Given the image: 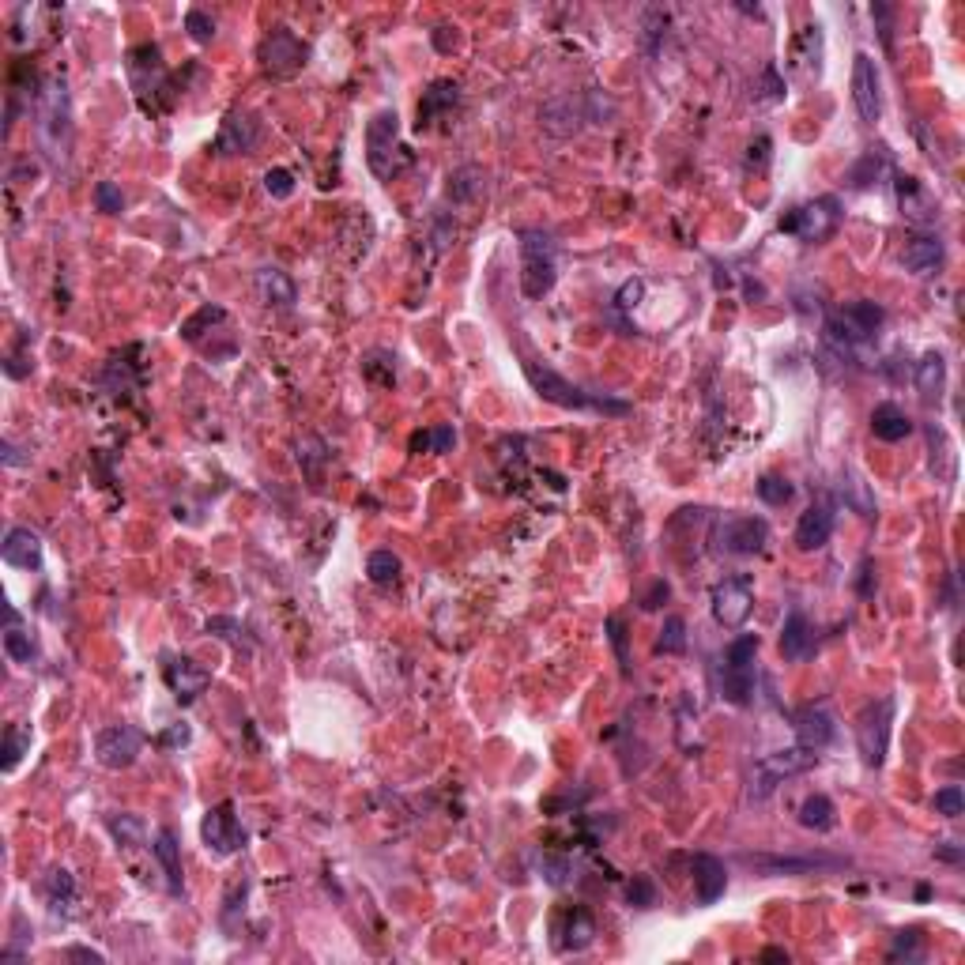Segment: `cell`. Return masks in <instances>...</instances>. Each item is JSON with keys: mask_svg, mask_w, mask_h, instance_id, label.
<instances>
[{"mask_svg": "<svg viewBox=\"0 0 965 965\" xmlns=\"http://www.w3.org/2000/svg\"><path fill=\"white\" fill-rule=\"evenodd\" d=\"M524 374L532 381V389L547 400V404H558L566 411H611V415H626L630 404L626 400H604V396H592L585 389L570 385L562 374H555L551 366H540V362H524Z\"/></svg>", "mask_w": 965, "mask_h": 965, "instance_id": "obj_1", "label": "cell"}, {"mask_svg": "<svg viewBox=\"0 0 965 965\" xmlns=\"http://www.w3.org/2000/svg\"><path fill=\"white\" fill-rule=\"evenodd\" d=\"M366 163L377 178H396L411 163V151L400 144V117L396 110H381L366 125Z\"/></svg>", "mask_w": 965, "mask_h": 965, "instance_id": "obj_2", "label": "cell"}, {"mask_svg": "<svg viewBox=\"0 0 965 965\" xmlns=\"http://www.w3.org/2000/svg\"><path fill=\"white\" fill-rule=\"evenodd\" d=\"M886 321V310L871 298H856V302H845L837 317L826 325V340L830 347H837L841 355H852L856 344H867Z\"/></svg>", "mask_w": 965, "mask_h": 965, "instance_id": "obj_3", "label": "cell"}, {"mask_svg": "<svg viewBox=\"0 0 965 965\" xmlns=\"http://www.w3.org/2000/svg\"><path fill=\"white\" fill-rule=\"evenodd\" d=\"M521 291L528 298H543L558 279L555 238L543 230H521Z\"/></svg>", "mask_w": 965, "mask_h": 965, "instance_id": "obj_4", "label": "cell"}, {"mask_svg": "<svg viewBox=\"0 0 965 965\" xmlns=\"http://www.w3.org/2000/svg\"><path fill=\"white\" fill-rule=\"evenodd\" d=\"M754 656H758V638L743 634L724 649L720 660V694L732 705H751L754 698Z\"/></svg>", "mask_w": 965, "mask_h": 965, "instance_id": "obj_5", "label": "cell"}, {"mask_svg": "<svg viewBox=\"0 0 965 965\" xmlns=\"http://www.w3.org/2000/svg\"><path fill=\"white\" fill-rule=\"evenodd\" d=\"M890 728H894V698L867 702L856 717V747L867 769H879L890 751Z\"/></svg>", "mask_w": 965, "mask_h": 965, "instance_id": "obj_6", "label": "cell"}, {"mask_svg": "<svg viewBox=\"0 0 965 965\" xmlns=\"http://www.w3.org/2000/svg\"><path fill=\"white\" fill-rule=\"evenodd\" d=\"M815 762H818V751H807V747H788V751L762 754V758L754 762V773H751V800H766L773 788L785 785L788 777H796L803 769H811Z\"/></svg>", "mask_w": 965, "mask_h": 965, "instance_id": "obj_7", "label": "cell"}, {"mask_svg": "<svg viewBox=\"0 0 965 965\" xmlns=\"http://www.w3.org/2000/svg\"><path fill=\"white\" fill-rule=\"evenodd\" d=\"M841 223V204L834 197H818L811 204H800L781 219V230L800 238V242H826Z\"/></svg>", "mask_w": 965, "mask_h": 965, "instance_id": "obj_8", "label": "cell"}, {"mask_svg": "<svg viewBox=\"0 0 965 965\" xmlns=\"http://www.w3.org/2000/svg\"><path fill=\"white\" fill-rule=\"evenodd\" d=\"M261 68L268 72V76H276V80H291V76H298L302 68H306V61H310V50H306V42L298 38L295 31H287V27H276V31L264 34L261 42Z\"/></svg>", "mask_w": 965, "mask_h": 965, "instance_id": "obj_9", "label": "cell"}, {"mask_svg": "<svg viewBox=\"0 0 965 965\" xmlns=\"http://www.w3.org/2000/svg\"><path fill=\"white\" fill-rule=\"evenodd\" d=\"M200 837H204V849L215 856H234V852L246 845V830L234 815V803H215L208 807V815L200 822Z\"/></svg>", "mask_w": 965, "mask_h": 965, "instance_id": "obj_10", "label": "cell"}, {"mask_svg": "<svg viewBox=\"0 0 965 965\" xmlns=\"http://www.w3.org/2000/svg\"><path fill=\"white\" fill-rule=\"evenodd\" d=\"M852 102H856L860 121L867 125H875L883 117V76H879V65L871 61V53L852 57Z\"/></svg>", "mask_w": 965, "mask_h": 965, "instance_id": "obj_11", "label": "cell"}, {"mask_svg": "<svg viewBox=\"0 0 965 965\" xmlns=\"http://www.w3.org/2000/svg\"><path fill=\"white\" fill-rule=\"evenodd\" d=\"M769 543V524L762 517H724L717 524V547L724 555H758Z\"/></svg>", "mask_w": 965, "mask_h": 965, "instance_id": "obj_12", "label": "cell"}, {"mask_svg": "<svg viewBox=\"0 0 965 965\" xmlns=\"http://www.w3.org/2000/svg\"><path fill=\"white\" fill-rule=\"evenodd\" d=\"M754 607V589L747 577H728L713 589V619L724 626V630H739L743 622L751 619Z\"/></svg>", "mask_w": 965, "mask_h": 965, "instance_id": "obj_13", "label": "cell"}, {"mask_svg": "<svg viewBox=\"0 0 965 965\" xmlns=\"http://www.w3.org/2000/svg\"><path fill=\"white\" fill-rule=\"evenodd\" d=\"M140 747H144V739L132 724H114V728H102L95 736V758L106 769H129Z\"/></svg>", "mask_w": 965, "mask_h": 965, "instance_id": "obj_14", "label": "cell"}, {"mask_svg": "<svg viewBox=\"0 0 965 965\" xmlns=\"http://www.w3.org/2000/svg\"><path fill=\"white\" fill-rule=\"evenodd\" d=\"M38 129H42V140H46V148H50L53 159H57V155H68V140H72V129H68V95H65V83H53V87H50V102H46V110H42V121H38Z\"/></svg>", "mask_w": 965, "mask_h": 965, "instance_id": "obj_15", "label": "cell"}, {"mask_svg": "<svg viewBox=\"0 0 965 965\" xmlns=\"http://www.w3.org/2000/svg\"><path fill=\"white\" fill-rule=\"evenodd\" d=\"M834 536V506L826 498H818L811 509H803L796 521V547L800 551H822Z\"/></svg>", "mask_w": 965, "mask_h": 965, "instance_id": "obj_16", "label": "cell"}, {"mask_svg": "<svg viewBox=\"0 0 965 965\" xmlns=\"http://www.w3.org/2000/svg\"><path fill=\"white\" fill-rule=\"evenodd\" d=\"M163 675H166V687L174 690V698H178V702H197L200 694L208 690V683H212V671L200 668L197 660H189V656L170 660Z\"/></svg>", "mask_w": 965, "mask_h": 965, "instance_id": "obj_17", "label": "cell"}, {"mask_svg": "<svg viewBox=\"0 0 965 965\" xmlns=\"http://www.w3.org/2000/svg\"><path fill=\"white\" fill-rule=\"evenodd\" d=\"M796 739H800V747H807V751H822V747H830L837 736L834 728V717H830V709H822V705H803L800 713H796Z\"/></svg>", "mask_w": 965, "mask_h": 965, "instance_id": "obj_18", "label": "cell"}, {"mask_svg": "<svg viewBox=\"0 0 965 965\" xmlns=\"http://www.w3.org/2000/svg\"><path fill=\"white\" fill-rule=\"evenodd\" d=\"M690 871H694V894H698V905H713V901L724 898V890H728V867H724V860L709 856V852H698L694 864H690Z\"/></svg>", "mask_w": 965, "mask_h": 965, "instance_id": "obj_19", "label": "cell"}, {"mask_svg": "<svg viewBox=\"0 0 965 965\" xmlns=\"http://www.w3.org/2000/svg\"><path fill=\"white\" fill-rule=\"evenodd\" d=\"M0 555H4L8 566H16V570H27V573L42 570V540L34 536L31 528H8Z\"/></svg>", "mask_w": 965, "mask_h": 965, "instance_id": "obj_20", "label": "cell"}, {"mask_svg": "<svg viewBox=\"0 0 965 965\" xmlns=\"http://www.w3.org/2000/svg\"><path fill=\"white\" fill-rule=\"evenodd\" d=\"M901 264L916 272V276H932L935 268L943 264V242L939 234H913L905 249H901Z\"/></svg>", "mask_w": 965, "mask_h": 965, "instance_id": "obj_21", "label": "cell"}, {"mask_svg": "<svg viewBox=\"0 0 965 965\" xmlns=\"http://www.w3.org/2000/svg\"><path fill=\"white\" fill-rule=\"evenodd\" d=\"M811 649H815V630H811L803 611H792L785 619V630H781V656L788 664H800L811 656Z\"/></svg>", "mask_w": 965, "mask_h": 965, "instance_id": "obj_22", "label": "cell"}, {"mask_svg": "<svg viewBox=\"0 0 965 965\" xmlns=\"http://www.w3.org/2000/svg\"><path fill=\"white\" fill-rule=\"evenodd\" d=\"M257 144V121L253 114H230L223 121V132L215 140V151L219 155H242V151H253Z\"/></svg>", "mask_w": 965, "mask_h": 965, "instance_id": "obj_23", "label": "cell"}, {"mask_svg": "<svg viewBox=\"0 0 965 965\" xmlns=\"http://www.w3.org/2000/svg\"><path fill=\"white\" fill-rule=\"evenodd\" d=\"M257 295H261V302H268V306H279V310H287V306H295V279L287 276L283 268H261L257 272Z\"/></svg>", "mask_w": 965, "mask_h": 965, "instance_id": "obj_24", "label": "cell"}, {"mask_svg": "<svg viewBox=\"0 0 965 965\" xmlns=\"http://www.w3.org/2000/svg\"><path fill=\"white\" fill-rule=\"evenodd\" d=\"M943 385H947V359L939 351H928L924 359L916 362V393L924 404H932L943 396Z\"/></svg>", "mask_w": 965, "mask_h": 965, "instance_id": "obj_25", "label": "cell"}, {"mask_svg": "<svg viewBox=\"0 0 965 965\" xmlns=\"http://www.w3.org/2000/svg\"><path fill=\"white\" fill-rule=\"evenodd\" d=\"M871 434H875L879 442H901V438L913 434V419H909L898 404H879V408L871 411Z\"/></svg>", "mask_w": 965, "mask_h": 965, "instance_id": "obj_26", "label": "cell"}, {"mask_svg": "<svg viewBox=\"0 0 965 965\" xmlns=\"http://www.w3.org/2000/svg\"><path fill=\"white\" fill-rule=\"evenodd\" d=\"M457 102H460V87L453 80L430 83V91H426L423 102H419V132L430 129V121L438 114H445V110H453Z\"/></svg>", "mask_w": 965, "mask_h": 965, "instance_id": "obj_27", "label": "cell"}, {"mask_svg": "<svg viewBox=\"0 0 965 965\" xmlns=\"http://www.w3.org/2000/svg\"><path fill=\"white\" fill-rule=\"evenodd\" d=\"M155 860L163 864L170 894H181V845L170 830H159V834H155Z\"/></svg>", "mask_w": 965, "mask_h": 965, "instance_id": "obj_28", "label": "cell"}, {"mask_svg": "<svg viewBox=\"0 0 965 965\" xmlns=\"http://www.w3.org/2000/svg\"><path fill=\"white\" fill-rule=\"evenodd\" d=\"M837 822V807L830 796H822V792H815V796H807V800L800 803V826L803 830H815V834H826V830H834Z\"/></svg>", "mask_w": 965, "mask_h": 965, "instance_id": "obj_29", "label": "cell"}, {"mask_svg": "<svg viewBox=\"0 0 965 965\" xmlns=\"http://www.w3.org/2000/svg\"><path fill=\"white\" fill-rule=\"evenodd\" d=\"M596 939V920L589 916V909H570L566 913V932H562V950H585Z\"/></svg>", "mask_w": 965, "mask_h": 965, "instance_id": "obj_30", "label": "cell"}, {"mask_svg": "<svg viewBox=\"0 0 965 965\" xmlns=\"http://www.w3.org/2000/svg\"><path fill=\"white\" fill-rule=\"evenodd\" d=\"M747 864L762 867L766 875H792V871H815L822 864H834V860H792V856H747Z\"/></svg>", "mask_w": 965, "mask_h": 965, "instance_id": "obj_31", "label": "cell"}, {"mask_svg": "<svg viewBox=\"0 0 965 965\" xmlns=\"http://www.w3.org/2000/svg\"><path fill=\"white\" fill-rule=\"evenodd\" d=\"M27 751H31V728L27 724H8L4 728V769L12 773Z\"/></svg>", "mask_w": 965, "mask_h": 965, "instance_id": "obj_32", "label": "cell"}, {"mask_svg": "<svg viewBox=\"0 0 965 965\" xmlns=\"http://www.w3.org/2000/svg\"><path fill=\"white\" fill-rule=\"evenodd\" d=\"M106 826H110V834H114L125 849H136V845L144 841V834H148L144 818H136V815H110L106 818Z\"/></svg>", "mask_w": 965, "mask_h": 965, "instance_id": "obj_33", "label": "cell"}, {"mask_svg": "<svg viewBox=\"0 0 965 965\" xmlns=\"http://www.w3.org/2000/svg\"><path fill=\"white\" fill-rule=\"evenodd\" d=\"M4 653L12 656L16 664H31L34 656H38V649H34V638L27 630H19L16 622H8V630H4Z\"/></svg>", "mask_w": 965, "mask_h": 965, "instance_id": "obj_34", "label": "cell"}, {"mask_svg": "<svg viewBox=\"0 0 965 965\" xmlns=\"http://www.w3.org/2000/svg\"><path fill=\"white\" fill-rule=\"evenodd\" d=\"M366 573H370L374 585H393L396 577H400V558H396L393 551H374V555L366 558Z\"/></svg>", "mask_w": 965, "mask_h": 965, "instance_id": "obj_35", "label": "cell"}, {"mask_svg": "<svg viewBox=\"0 0 965 965\" xmlns=\"http://www.w3.org/2000/svg\"><path fill=\"white\" fill-rule=\"evenodd\" d=\"M883 166H886V148H871L860 163L852 166L849 181L856 185V189H864V185H871V181L883 174Z\"/></svg>", "mask_w": 965, "mask_h": 965, "instance_id": "obj_36", "label": "cell"}, {"mask_svg": "<svg viewBox=\"0 0 965 965\" xmlns=\"http://www.w3.org/2000/svg\"><path fill=\"white\" fill-rule=\"evenodd\" d=\"M656 649L668 656L683 653V649H687V622L679 619V615H668V619H664V630H660V641H656Z\"/></svg>", "mask_w": 965, "mask_h": 965, "instance_id": "obj_37", "label": "cell"}, {"mask_svg": "<svg viewBox=\"0 0 965 965\" xmlns=\"http://www.w3.org/2000/svg\"><path fill=\"white\" fill-rule=\"evenodd\" d=\"M792 483L788 479H781V475H762L758 479V498L766 502V506H785V502H792Z\"/></svg>", "mask_w": 965, "mask_h": 965, "instance_id": "obj_38", "label": "cell"}, {"mask_svg": "<svg viewBox=\"0 0 965 965\" xmlns=\"http://www.w3.org/2000/svg\"><path fill=\"white\" fill-rule=\"evenodd\" d=\"M223 317H227V313L219 310V306H200V310L193 313V317H189L185 325H181V336H185L189 344H197V340H200V328H204V325H215V321H223Z\"/></svg>", "mask_w": 965, "mask_h": 965, "instance_id": "obj_39", "label": "cell"}, {"mask_svg": "<svg viewBox=\"0 0 965 965\" xmlns=\"http://www.w3.org/2000/svg\"><path fill=\"white\" fill-rule=\"evenodd\" d=\"M965 811V792L958 785H947L935 792V815L943 818H958Z\"/></svg>", "mask_w": 965, "mask_h": 965, "instance_id": "obj_40", "label": "cell"}, {"mask_svg": "<svg viewBox=\"0 0 965 965\" xmlns=\"http://www.w3.org/2000/svg\"><path fill=\"white\" fill-rule=\"evenodd\" d=\"M626 901L634 905V909H653L656 905V886L649 875H634V883L626 886Z\"/></svg>", "mask_w": 965, "mask_h": 965, "instance_id": "obj_41", "label": "cell"}, {"mask_svg": "<svg viewBox=\"0 0 965 965\" xmlns=\"http://www.w3.org/2000/svg\"><path fill=\"white\" fill-rule=\"evenodd\" d=\"M91 197H95V208L106 215H117L121 208H125V197H121V189H117L114 181H99Z\"/></svg>", "mask_w": 965, "mask_h": 965, "instance_id": "obj_42", "label": "cell"}, {"mask_svg": "<svg viewBox=\"0 0 965 965\" xmlns=\"http://www.w3.org/2000/svg\"><path fill=\"white\" fill-rule=\"evenodd\" d=\"M185 31L193 34V42H200V46H204V42H212V38H215V19L208 16V12L193 8V12L185 16Z\"/></svg>", "mask_w": 965, "mask_h": 965, "instance_id": "obj_43", "label": "cell"}, {"mask_svg": "<svg viewBox=\"0 0 965 965\" xmlns=\"http://www.w3.org/2000/svg\"><path fill=\"white\" fill-rule=\"evenodd\" d=\"M264 189H268L276 200H287L291 193H295V174H291V170H283V166H276V170H268V174H264Z\"/></svg>", "mask_w": 965, "mask_h": 965, "instance_id": "obj_44", "label": "cell"}, {"mask_svg": "<svg viewBox=\"0 0 965 965\" xmlns=\"http://www.w3.org/2000/svg\"><path fill=\"white\" fill-rule=\"evenodd\" d=\"M920 932H901L898 939H894V947H890V958L898 962V958H905V962H920Z\"/></svg>", "mask_w": 965, "mask_h": 965, "instance_id": "obj_45", "label": "cell"}, {"mask_svg": "<svg viewBox=\"0 0 965 965\" xmlns=\"http://www.w3.org/2000/svg\"><path fill=\"white\" fill-rule=\"evenodd\" d=\"M50 898H53V909H61V898L72 901L76 898V883H72V875L68 871H53L50 875Z\"/></svg>", "mask_w": 965, "mask_h": 965, "instance_id": "obj_46", "label": "cell"}, {"mask_svg": "<svg viewBox=\"0 0 965 965\" xmlns=\"http://www.w3.org/2000/svg\"><path fill=\"white\" fill-rule=\"evenodd\" d=\"M641 295H645V283H641V279H630V283H622V291L615 295V306H619V310H634L641 302Z\"/></svg>", "mask_w": 965, "mask_h": 965, "instance_id": "obj_47", "label": "cell"}, {"mask_svg": "<svg viewBox=\"0 0 965 965\" xmlns=\"http://www.w3.org/2000/svg\"><path fill=\"white\" fill-rule=\"evenodd\" d=\"M453 445H457V430L453 426L430 430V453H453Z\"/></svg>", "mask_w": 965, "mask_h": 965, "instance_id": "obj_48", "label": "cell"}, {"mask_svg": "<svg viewBox=\"0 0 965 965\" xmlns=\"http://www.w3.org/2000/svg\"><path fill=\"white\" fill-rule=\"evenodd\" d=\"M193 739V732H189V724H170L163 736H159V747H166V751H174V747H185Z\"/></svg>", "mask_w": 965, "mask_h": 965, "instance_id": "obj_49", "label": "cell"}, {"mask_svg": "<svg viewBox=\"0 0 965 965\" xmlns=\"http://www.w3.org/2000/svg\"><path fill=\"white\" fill-rule=\"evenodd\" d=\"M668 596H671V589H668V585H664V581H656L653 589H649V596H645V600H641V607H645V611H656V607L664 604V600H668Z\"/></svg>", "mask_w": 965, "mask_h": 965, "instance_id": "obj_50", "label": "cell"}, {"mask_svg": "<svg viewBox=\"0 0 965 965\" xmlns=\"http://www.w3.org/2000/svg\"><path fill=\"white\" fill-rule=\"evenodd\" d=\"M543 875H547V883H562V879H566V860H551V856H547V860H543Z\"/></svg>", "mask_w": 965, "mask_h": 965, "instance_id": "obj_51", "label": "cell"}, {"mask_svg": "<svg viewBox=\"0 0 965 965\" xmlns=\"http://www.w3.org/2000/svg\"><path fill=\"white\" fill-rule=\"evenodd\" d=\"M607 630H611V641H615V649H619L622 668H626V634H622V622H619V619H611V622H607Z\"/></svg>", "mask_w": 965, "mask_h": 965, "instance_id": "obj_52", "label": "cell"}, {"mask_svg": "<svg viewBox=\"0 0 965 965\" xmlns=\"http://www.w3.org/2000/svg\"><path fill=\"white\" fill-rule=\"evenodd\" d=\"M68 958H87V962H102L99 950H87V947H72V950H68Z\"/></svg>", "mask_w": 965, "mask_h": 965, "instance_id": "obj_53", "label": "cell"}, {"mask_svg": "<svg viewBox=\"0 0 965 965\" xmlns=\"http://www.w3.org/2000/svg\"><path fill=\"white\" fill-rule=\"evenodd\" d=\"M762 958H769V962H788V954H785V950H777V947L762 950Z\"/></svg>", "mask_w": 965, "mask_h": 965, "instance_id": "obj_54", "label": "cell"}]
</instances>
